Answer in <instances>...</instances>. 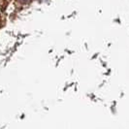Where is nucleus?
Masks as SVG:
<instances>
[{
  "mask_svg": "<svg viewBox=\"0 0 129 129\" xmlns=\"http://www.w3.org/2000/svg\"><path fill=\"white\" fill-rule=\"evenodd\" d=\"M17 1H19V2H25L27 0H17Z\"/></svg>",
  "mask_w": 129,
  "mask_h": 129,
  "instance_id": "f257e3e1",
  "label": "nucleus"
}]
</instances>
